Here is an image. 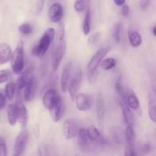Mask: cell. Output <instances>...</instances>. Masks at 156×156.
Segmentation results:
<instances>
[{"mask_svg": "<svg viewBox=\"0 0 156 156\" xmlns=\"http://www.w3.org/2000/svg\"><path fill=\"white\" fill-rule=\"evenodd\" d=\"M110 50H111V47L109 46L102 47V48L99 49L90 59L88 64V67H87V71H88V81L91 83H94L97 81L98 68L100 65V62H101L104 57L109 53Z\"/></svg>", "mask_w": 156, "mask_h": 156, "instance_id": "6da1fadb", "label": "cell"}, {"mask_svg": "<svg viewBox=\"0 0 156 156\" xmlns=\"http://www.w3.org/2000/svg\"><path fill=\"white\" fill-rule=\"evenodd\" d=\"M66 48V44L65 37H64L63 29L62 28L59 32L57 42L51 55V66L53 72H56L59 69L64 54H65Z\"/></svg>", "mask_w": 156, "mask_h": 156, "instance_id": "7a4b0ae2", "label": "cell"}, {"mask_svg": "<svg viewBox=\"0 0 156 156\" xmlns=\"http://www.w3.org/2000/svg\"><path fill=\"white\" fill-rule=\"evenodd\" d=\"M55 37V30L52 27H49L44 33L43 36L39 40V42L32 49V54L35 56L42 57L48 50L50 44Z\"/></svg>", "mask_w": 156, "mask_h": 156, "instance_id": "3957f363", "label": "cell"}, {"mask_svg": "<svg viewBox=\"0 0 156 156\" xmlns=\"http://www.w3.org/2000/svg\"><path fill=\"white\" fill-rule=\"evenodd\" d=\"M12 69L15 74H20L24 70V44L22 41L19 42L11 56Z\"/></svg>", "mask_w": 156, "mask_h": 156, "instance_id": "277c9868", "label": "cell"}, {"mask_svg": "<svg viewBox=\"0 0 156 156\" xmlns=\"http://www.w3.org/2000/svg\"><path fill=\"white\" fill-rule=\"evenodd\" d=\"M82 73L80 68L75 69L74 73H73V77H72L70 82H69L68 88L69 92L70 98L73 101H74L75 98H76V94H77L78 91H79V88L81 86V83H82Z\"/></svg>", "mask_w": 156, "mask_h": 156, "instance_id": "5b68a950", "label": "cell"}, {"mask_svg": "<svg viewBox=\"0 0 156 156\" xmlns=\"http://www.w3.org/2000/svg\"><path fill=\"white\" fill-rule=\"evenodd\" d=\"M28 136V132L24 129L18 133L15 140V145L13 148L14 156H19L24 154L27 146Z\"/></svg>", "mask_w": 156, "mask_h": 156, "instance_id": "8992f818", "label": "cell"}, {"mask_svg": "<svg viewBox=\"0 0 156 156\" xmlns=\"http://www.w3.org/2000/svg\"><path fill=\"white\" fill-rule=\"evenodd\" d=\"M48 110L53 121H59L61 118L63 117L64 113H65V105H64L62 98L58 95L55 101Z\"/></svg>", "mask_w": 156, "mask_h": 156, "instance_id": "52a82bcc", "label": "cell"}, {"mask_svg": "<svg viewBox=\"0 0 156 156\" xmlns=\"http://www.w3.org/2000/svg\"><path fill=\"white\" fill-rule=\"evenodd\" d=\"M74 101L76 106L79 111H88L93 105V98L90 94L86 93H79L76 94Z\"/></svg>", "mask_w": 156, "mask_h": 156, "instance_id": "ba28073f", "label": "cell"}, {"mask_svg": "<svg viewBox=\"0 0 156 156\" xmlns=\"http://www.w3.org/2000/svg\"><path fill=\"white\" fill-rule=\"evenodd\" d=\"M78 124L73 119H66L62 126V133L66 140H72L77 135Z\"/></svg>", "mask_w": 156, "mask_h": 156, "instance_id": "9c48e42d", "label": "cell"}, {"mask_svg": "<svg viewBox=\"0 0 156 156\" xmlns=\"http://www.w3.org/2000/svg\"><path fill=\"white\" fill-rule=\"evenodd\" d=\"M120 105L121 107L122 113H123V119H124L125 123L127 124V126H133L134 124H135V115L133 113L132 109L126 104V97L120 98Z\"/></svg>", "mask_w": 156, "mask_h": 156, "instance_id": "30bf717a", "label": "cell"}, {"mask_svg": "<svg viewBox=\"0 0 156 156\" xmlns=\"http://www.w3.org/2000/svg\"><path fill=\"white\" fill-rule=\"evenodd\" d=\"M24 100L27 102H30L34 98L37 89V79L32 76L31 79L28 81V82L24 86Z\"/></svg>", "mask_w": 156, "mask_h": 156, "instance_id": "8fae6325", "label": "cell"}, {"mask_svg": "<svg viewBox=\"0 0 156 156\" xmlns=\"http://www.w3.org/2000/svg\"><path fill=\"white\" fill-rule=\"evenodd\" d=\"M63 8L59 3H54L51 5L48 10V17L50 21L53 23L60 21L63 16Z\"/></svg>", "mask_w": 156, "mask_h": 156, "instance_id": "7c38bea8", "label": "cell"}, {"mask_svg": "<svg viewBox=\"0 0 156 156\" xmlns=\"http://www.w3.org/2000/svg\"><path fill=\"white\" fill-rule=\"evenodd\" d=\"M35 66L34 64H31L25 71L23 70L21 73H20L19 78L17 80L16 83V87L18 88V91H21L22 88H24L27 83L28 82V81L31 79L32 77V72H33Z\"/></svg>", "mask_w": 156, "mask_h": 156, "instance_id": "4fadbf2b", "label": "cell"}, {"mask_svg": "<svg viewBox=\"0 0 156 156\" xmlns=\"http://www.w3.org/2000/svg\"><path fill=\"white\" fill-rule=\"evenodd\" d=\"M86 133L88 140H91V141L98 143V144L101 145V146H104V145L106 144V140L102 136L100 131L94 126H92V125L90 126L86 129Z\"/></svg>", "mask_w": 156, "mask_h": 156, "instance_id": "5bb4252c", "label": "cell"}, {"mask_svg": "<svg viewBox=\"0 0 156 156\" xmlns=\"http://www.w3.org/2000/svg\"><path fill=\"white\" fill-rule=\"evenodd\" d=\"M17 111H18V120L20 123V126L22 129H25L27 126V120H28V116H27V111L26 108L24 107V104L21 101L18 100L16 102Z\"/></svg>", "mask_w": 156, "mask_h": 156, "instance_id": "9a60e30c", "label": "cell"}, {"mask_svg": "<svg viewBox=\"0 0 156 156\" xmlns=\"http://www.w3.org/2000/svg\"><path fill=\"white\" fill-rule=\"evenodd\" d=\"M71 70H72V62H69L66 65L64 66L63 70H62V76H61V81H60V85H61V89L63 92L67 91L68 88L69 82L70 80V74H71Z\"/></svg>", "mask_w": 156, "mask_h": 156, "instance_id": "2e32d148", "label": "cell"}, {"mask_svg": "<svg viewBox=\"0 0 156 156\" xmlns=\"http://www.w3.org/2000/svg\"><path fill=\"white\" fill-rule=\"evenodd\" d=\"M78 145L79 149L82 152H85L89 148V143H88V138L87 136L86 129L84 128H81L78 131Z\"/></svg>", "mask_w": 156, "mask_h": 156, "instance_id": "e0dca14e", "label": "cell"}, {"mask_svg": "<svg viewBox=\"0 0 156 156\" xmlns=\"http://www.w3.org/2000/svg\"><path fill=\"white\" fill-rule=\"evenodd\" d=\"M12 49L6 43L0 44V65L5 64L9 62L12 56Z\"/></svg>", "mask_w": 156, "mask_h": 156, "instance_id": "ac0fdd59", "label": "cell"}, {"mask_svg": "<svg viewBox=\"0 0 156 156\" xmlns=\"http://www.w3.org/2000/svg\"><path fill=\"white\" fill-rule=\"evenodd\" d=\"M59 94L56 93V90L53 88H50L47 90L45 93H44V96H43V105H44V108H47V110L50 108L56 98L58 97Z\"/></svg>", "mask_w": 156, "mask_h": 156, "instance_id": "d6986e66", "label": "cell"}, {"mask_svg": "<svg viewBox=\"0 0 156 156\" xmlns=\"http://www.w3.org/2000/svg\"><path fill=\"white\" fill-rule=\"evenodd\" d=\"M149 115L150 120L152 122L156 121V104H155V91H150L149 94Z\"/></svg>", "mask_w": 156, "mask_h": 156, "instance_id": "ffe728a7", "label": "cell"}, {"mask_svg": "<svg viewBox=\"0 0 156 156\" xmlns=\"http://www.w3.org/2000/svg\"><path fill=\"white\" fill-rule=\"evenodd\" d=\"M126 102L132 110L137 111L140 109V101L133 91H129V92L126 93Z\"/></svg>", "mask_w": 156, "mask_h": 156, "instance_id": "44dd1931", "label": "cell"}, {"mask_svg": "<svg viewBox=\"0 0 156 156\" xmlns=\"http://www.w3.org/2000/svg\"><path fill=\"white\" fill-rule=\"evenodd\" d=\"M7 118L8 122L11 126L16 124L18 121V111L15 104H11L7 108Z\"/></svg>", "mask_w": 156, "mask_h": 156, "instance_id": "7402d4cb", "label": "cell"}, {"mask_svg": "<svg viewBox=\"0 0 156 156\" xmlns=\"http://www.w3.org/2000/svg\"><path fill=\"white\" fill-rule=\"evenodd\" d=\"M128 37H129L130 45L133 47H138L141 45L143 39L140 34L136 30H129L128 32Z\"/></svg>", "mask_w": 156, "mask_h": 156, "instance_id": "603a6c76", "label": "cell"}, {"mask_svg": "<svg viewBox=\"0 0 156 156\" xmlns=\"http://www.w3.org/2000/svg\"><path fill=\"white\" fill-rule=\"evenodd\" d=\"M125 138H126V143L129 146H135L136 143V134L134 132V129L132 126H127L125 129Z\"/></svg>", "mask_w": 156, "mask_h": 156, "instance_id": "cb8c5ba5", "label": "cell"}, {"mask_svg": "<svg viewBox=\"0 0 156 156\" xmlns=\"http://www.w3.org/2000/svg\"><path fill=\"white\" fill-rule=\"evenodd\" d=\"M82 31L85 35H88L91 32V12H90L89 9L87 10L85 18H84L83 24H82Z\"/></svg>", "mask_w": 156, "mask_h": 156, "instance_id": "d4e9b609", "label": "cell"}, {"mask_svg": "<svg viewBox=\"0 0 156 156\" xmlns=\"http://www.w3.org/2000/svg\"><path fill=\"white\" fill-rule=\"evenodd\" d=\"M96 111H97L98 118L102 120L105 116V105L104 100L101 98H98L96 103Z\"/></svg>", "mask_w": 156, "mask_h": 156, "instance_id": "484cf974", "label": "cell"}, {"mask_svg": "<svg viewBox=\"0 0 156 156\" xmlns=\"http://www.w3.org/2000/svg\"><path fill=\"white\" fill-rule=\"evenodd\" d=\"M116 64H117V61H116L115 59H114V58H108V59H102L99 66H101V69L108 71V70L112 69L113 68H114Z\"/></svg>", "mask_w": 156, "mask_h": 156, "instance_id": "4316f807", "label": "cell"}, {"mask_svg": "<svg viewBox=\"0 0 156 156\" xmlns=\"http://www.w3.org/2000/svg\"><path fill=\"white\" fill-rule=\"evenodd\" d=\"M16 84L13 82H10L5 85V96L9 100L12 101L14 98L16 91Z\"/></svg>", "mask_w": 156, "mask_h": 156, "instance_id": "83f0119b", "label": "cell"}, {"mask_svg": "<svg viewBox=\"0 0 156 156\" xmlns=\"http://www.w3.org/2000/svg\"><path fill=\"white\" fill-rule=\"evenodd\" d=\"M122 32H123V23L120 21L115 24L114 28V37L117 43L120 42L121 41Z\"/></svg>", "mask_w": 156, "mask_h": 156, "instance_id": "f1b7e54d", "label": "cell"}, {"mask_svg": "<svg viewBox=\"0 0 156 156\" xmlns=\"http://www.w3.org/2000/svg\"><path fill=\"white\" fill-rule=\"evenodd\" d=\"M18 30L22 34L30 35L33 32V27L28 23H24L18 27Z\"/></svg>", "mask_w": 156, "mask_h": 156, "instance_id": "f546056e", "label": "cell"}, {"mask_svg": "<svg viewBox=\"0 0 156 156\" xmlns=\"http://www.w3.org/2000/svg\"><path fill=\"white\" fill-rule=\"evenodd\" d=\"M111 133V137L113 140L117 143V144H121L122 143V136L120 133V129L119 130L117 127H113Z\"/></svg>", "mask_w": 156, "mask_h": 156, "instance_id": "4dcf8cb0", "label": "cell"}, {"mask_svg": "<svg viewBox=\"0 0 156 156\" xmlns=\"http://www.w3.org/2000/svg\"><path fill=\"white\" fill-rule=\"evenodd\" d=\"M115 89L118 94L120 95V98H125L126 97V92H125L124 88H123V85H122V80L121 78H119L117 81L116 82L115 84Z\"/></svg>", "mask_w": 156, "mask_h": 156, "instance_id": "1f68e13d", "label": "cell"}, {"mask_svg": "<svg viewBox=\"0 0 156 156\" xmlns=\"http://www.w3.org/2000/svg\"><path fill=\"white\" fill-rule=\"evenodd\" d=\"M11 77V73L8 69L0 70V84L7 82Z\"/></svg>", "mask_w": 156, "mask_h": 156, "instance_id": "d6a6232c", "label": "cell"}, {"mask_svg": "<svg viewBox=\"0 0 156 156\" xmlns=\"http://www.w3.org/2000/svg\"><path fill=\"white\" fill-rule=\"evenodd\" d=\"M85 5V0H76L75 2L74 7L76 12H81L84 10Z\"/></svg>", "mask_w": 156, "mask_h": 156, "instance_id": "836d02e7", "label": "cell"}, {"mask_svg": "<svg viewBox=\"0 0 156 156\" xmlns=\"http://www.w3.org/2000/svg\"><path fill=\"white\" fill-rule=\"evenodd\" d=\"M125 155L126 156H136L137 155V152H136L135 146H129L127 145V146L126 147L125 149Z\"/></svg>", "mask_w": 156, "mask_h": 156, "instance_id": "e575fe53", "label": "cell"}, {"mask_svg": "<svg viewBox=\"0 0 156 156\" xmlns=\"http://www.w3.org/2000/svg\"><path fill=\"white\" fill-rule=\"evenodd\" d=\"M7 155V148L4 142L0 143V156Z\"/></svg>", "mask_w": 156, "mask_h": 156, "instance_id": "d590c367", "label": "cell"}, {"mask_svg": "<svg viewBox=\"0 0 156 156\" xmlns=\"http://www.w3.org/2000/svg\"><path fill=\"white\" fill-rule=\"evenodd\" d=\"M98 37L99 35L98 33L94 34L91 35L89 37V39H88V44H89L90 45H94V44L97 42L98 40Z\"/></svg>", "mask_w": 156, "mask_h": 156, "instance_id": "8d00e7d4", "label": "cell"}, {"mask_svg": "<svg viewBox=\"0 0 156 156\" xmlns=\"http://www.w3.org/2000/svg\"><path fill=\"white\" fill-rule=\"evenodd\" d=\"M151 149H152V146H151V144H149V143H145V144H143V146H142L141 150L143 153H149L151 151Z\"/></svg>", "mask_w": 156, "mask_h": 156, "instance_id": "74e56055", "label": "cell"}, {"mask_svg": "<svg viewBox=\"0 0 156 156\" xmlns=\"http://www.w3.org/2000/svg\"><path fill=\"white\" fill-rule=\"evenodd\" d=\"M5 94L0 91V109L4 108L5 105Z\"/></svg>", "mask_w": 156, "mask_h": 156, "instance_id": "f35d334b", "label": "cell"}, {"mask_svg": "<svg viewBox=\"0 0 156 156\" xmlns=\"http://www.w3.org/2000/svg\"><path fill=\"white\" fill-rule=\"evenodd\" d=\"M149 0H141L140 1V7L143 10H146L149 7Z\"/></svg>", "mask_w": 156, "mask_h": 156, "instance_id": "ab89813d", "label": "cell"}, {"mask_svg": "<svg viewBox=\"0 0 156 156\" xmlns=\"http://www.w3.org/2000/svg\"><path fill=\"white\" fill-rule=\"evenodd\" d=\"M122 15H123V16H127L128 15H129V6L126 5H125L123 6V8H122Z\"/></svg>", "mask_w": 156, "mask_h": 156, "instance_id": "60d3db41", "label": "cell"}, {"mask_svg": "<svg viewBox=\"0 0 156 156\" xmlns=\"http://www.w3.org/2000/svg\"><path fill=\"white\" fill-rule=\"evenodd\" d=\"M44 1H45V0H38V2H37V8H38V10H39V11L42 10L43 7H44Z\"/></svg>", "mask_w": 156, "mask_h": 156, "instance_id": "b9f144b4", "label": "cell"}, {"mask_svg": "<svg viewBox=\"0 0 156 156\" xmlns=\"http://www.w3.org/2000/svg\"><path fill=\"white\" fill-rule=\"evenodd\" d=\"M114 3L118 6L123 5L125 3V0H114Z\"/></svg>", "mask_w": 156, "mask_h": 156, "instance_id": "7bdbcfd3", "label": "cell"}, {"mask_svg": "<svg viewBox=\"0 0 156 156\" xmlns=\"http://www.w3.org/2000/svg\"><path fill=\"white\" fill-rule=\"evenodd\" d=\"M152 33H153L154 36H155L156 35V26H154V27H152Z\"/></svg>", "mask_w": 156, "mask_h": 156, "instance_id": "ee69618b", "label": "cell"}, {"mask_svg": "<svg viewBox=\"0 0 156 156\" xmlns=\"http://www.w3.org/2000/svg\"><path fill=\"white\" fill-rule=\"evenodd\" d=\"M2 142H4V140L2 137H0V143H2Z\"/></svg>", "mask_w": 156, "mask_h": 156, "instance_id": "f6af8a7d", "label": "cell"}]
</instances>
